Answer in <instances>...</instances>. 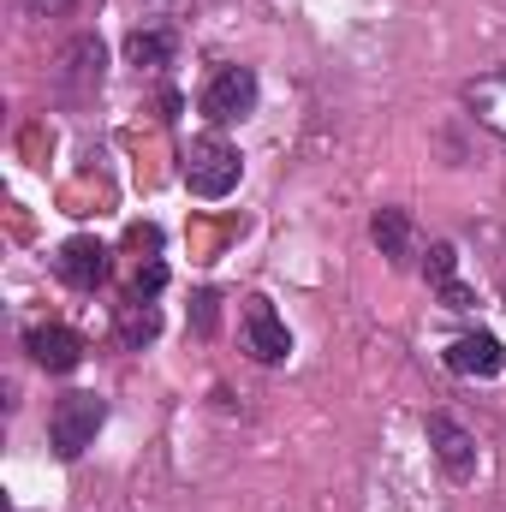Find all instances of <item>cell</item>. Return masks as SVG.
Segmentation results:
<instances>
[{"instance_id":"cell-1","label":"cell","mask_w":506,"mask_h":512,"mask_svg":"<svg viewBox=\"0 0 506 512\" xmlns=\"http://www.w3.org/2000/svg\"><path fill=\"white\" fill-rule=\"evenodd\" d=\"M239 173H245V155H239L227 137H197V143L185 149V185H191V197H203V203H221V197L239 185Z\"/></svg>"},{"instance_id":"cell-2","label":"cell","mask_w":506,"mask_h":512,"mask_svg":"<svg viewBox=\"0 0 506 512\" xmlns=\"http://www.w3.org/2000/svg\"><path fill=\"white\" fill-rule=\"evenodd\" d=\"M102 423H108V405H102L96 393H66V399L48 411V447H54L60 459H78L84 447H96Z\"/></svg>"},{"instance_id":"cell-3","label":"cell","mask_w":506,"mask_h":512,"mask_svg":"<svg viewBox=\"0 0 506 512\" xmlns=\"http://www.w3.org/2000/svg\"><path fill=\"white\" fill-rule=\"evenodd\" d=\"M256 108V72L251 66H221L209 84H203V114L215 126H233Z\"/></svg>"},{"instance_id":"cell-4","label":"cell","mask_w":506,"mask_h":512,"mask_svg":"<svg viewBox=\"0 0 506 512\" xmlns=\"http://www.w3.org/2000/svg\"><path fill=\"white\" fill-rule=\"evenodd\" d=\"M239 328H245V352H251L256 364H286L292 334H286V322H280V310H274L268 298H245Z\"/></svg>"},{"instance_id":"cell-5","label":"cell","mask_w":506,"mask_h":512,"mask_svg":"<svg viewBox=\"0 0 506 512\" xmlns=\"http://www.w3.org/2000/svg\"><path fill=\"white\" fill-rule=\"evenodd\" d=\"M429 447H435V459L447 465L453 483H471V477H477V435H471L465 423H453L447 411L429 417Z\"/></svg>"},{"instance_id":"cell-6","label":"cell","mask_w":506,"mask_h":512,"mask_svg":"<svg viewBox=\"0 0 506 512\" xmlns=\"http://www.w3.org/2000/svg\"><path fill=\"white\" fill-rule=\"evenodd\" d=\"M54 274L72 286V292H96L108 280V245L102 239H66L54 251Z\"/></svg>"},{"instance_id":"cell-7","label":"cell","mask_w":506,"mask_h":512,"mask_svg":"<svg viewBox=\"0 0 506 512\" xmlns=\"http://www.w3.org/2000/svg\"><path fill=\"white\" fill-rule=\"evenodd\" d=\"M24 346H30V364L48 370V376H66V370L84 364V340H78L72 328H60V322H54V328H30Z\"/></svg>"},{"instance_id":"cell-8","label":"cell","mask_w":506,"mask_h":512,"mask_svg":"<svg viewBox=\"0 0 506 512\" xmlns=\"http://www.w3.org/2000/svg\"><path fill=\"white\" fill-rule=\"evenodd\" d=\"M447 370L489 382V376H501L506 370V346L495 340V334H459V340L447 346Z\"/></svg>"},{"instance_id":"cell-9","label":"cell","mask_w":506,"mask_h":512,"mask_svg":"<svg viewBox=\"0 0 506 512\" xmlns=\"http://www.w3.org/2000/svg\"><path fill=\"white\" fill-rule=\"evenodd\" d=\"M429 286H435V298L447 304V310H477V292L459 280V251L441 239V245H429Z\"/></svg>"},{"instance_id":"cell-10","label":"cell","mask_w":506,"mask_h":512,"mask_svg":"<svg viewBox=\"0 0 506 512\" xmlns=\"http://www.w3.org/2000/svg\"><path fill=\"white\" fill-rule=\"evenodd\" d=\"M96 84H102V42H96V36H78V42L60 54V90L84 96V90H96Z\"/></svg>"},{"instance_id":"cell-11","label":"cell","mask_w":506,"mask_h":512,"mask_svg":"<svg viewBox=\"0 0 506 512\" xmlns=\"http://www.w3.org/2000/svg\"><path fill=\"white\" fill-rule=\"evenodd\" d=\"M465 102H471V114H477L483 126L506 137V72H489V78H477V84L465 90Z\"/></svg>"},{"instance_id":"cell-12","label":"cell","mask_w":506,"mask_h":512,"mask_svg":"<svg viewBox=\"0 0 506 512\" xmlns=\"http://www.w3.org/2000/svg\"><path fill=\"white\" fill-rule=\"evenodd\" d=\"M126 60L137 66V72H161V66L173 60V36H167V30H131Z\"/></svg>"},{"instance_id":"cell-13","label":"cell","mask_w":506,"mask_h":512,"mask_svg":"<svg viewBox=\"0 0 506 512\" xmlns=\"http://www.w3.org/2000/svg\"><path fill=\"white\" fill-rule=\"evenodd\" d=\"M370 233H376V245H381L387 262H405V256H411V215H405V209H381Z\"/></svg>"},{"instance_id":"cell-14","label":"cell","mask_w":506,"mask_h":512,"mask_svg":"<svg viewBox=\"0 0 506 512\" xmlns=\"http://www.w3.org/2000/svg\"><path fill=\"white\" fill-rule=\"evenodd\" d=\"M155 334H161V316H155L149 298H137V304L120 310V340H126V346H149Z\"/></svg>"},{"instance_id":"cell-15","label":"cell","mask_w":506,"mask_h":512,"mask_svg":"<svg viewBox=\"0 0 506 512\" xmlns=\"http://www.w3.org/2000/svg\"><path fill=\"white\" fill-rule=\"evenodd\" d=\"M161 280H167V268H161V262L137 268V298H155V292H161Z\"/></svg>"},{"instance_id":"cell-16","label":"cell","mask_w":506,"mask_h":512,"mask_svg":"<svg viewBox=\"0 0 506 512\" xmlns=\"http://www.w3.org/2000/svg\"><path fill=\"white\" fill-rule=\"evenodd\" d=\"M24 6H30V12H36V18H54V12H66V6H72V0H24Z\"/></svg>"}]
</instances>
